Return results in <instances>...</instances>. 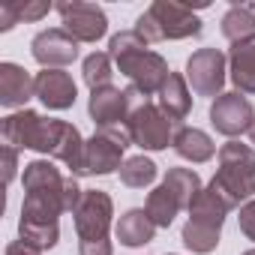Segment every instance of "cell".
Wrapping results in <instances>:
<instances>
[{
  "mask_svg": "<svg viewBox=\"0 0 255 255\" xmlns=\"http://www.w3.org/2000/svg\"><path fill=\"white\" fill-rule=\"evenodd\" d=\"M216 156H219V168L207 186L231 210L240 207V201H252V195H255V147L228 141L219 147Z\"/></svg>",
  "mask_w": 255,
  "mask_h": 255,
  "instance_id": "cell-1",
  "label": "cell"
},
{
  "mask_svg": "<svg viewBox=\"0 0 255 255\" xmlns=\"http://www.w3.org/2000/svg\"><path fill=\"white\" fill-rule=\"evenodd\" d=\"M135 33L153 45V42H168V39H189L201 33V18L174 0H153L147 6V12L138 15L135 21Z\"/></svg>",
  "mask_w": 255,
  "mask_h": 255,
  "instance_id": "cell-2",
  "label": "cell"
},
{
  "mask_svg": "<svg viewBox=\"0 0 255 255\" xmlns=\"http://www.w3.org/2000/svg\"><path fill=\"white\" fill-rule=\"evenodd\" d=\"M24 183V201H21V213L27 216H51L60 219L63 210V183L66 177L54 168V162L48 159H33L24 165L21 174Z\"/></svg>",
  "mask_w": 255,
  "mask_h": 255,
  "instance_id": "cell-3",
  "label": "cell"
},
{
  "mask_svg": "<svg viewBox=\"0 0 255 255\" xmlns=\"http://www.w3.org/2000/svg\"><path fill=\"white\" fill-rule=\"evenodd\" d=\"M225 213H231V207H228L210 186H204L201 195L195 198V204L189 207V222H186L183 231H180L183 246L192 249L195 255L213 252V249L219 246V237H222Z\"/></svg>",
  "mask_w": 255,
  "mask_h": 255,
  "instance_id": "cell-4",
  "label": "cell"
},
{
  "mask_svg": "<svg viewBox=\"0 0 255 255\" xmlns=\"http://www.w3.org/2000/svg\"><path fill=\"white\" fill-rule=\"evenodd\" d=\"M132 144L129 138V129L126 126H111V129H96L87 144H84V174L81 177H90V174H114L123 168V150Z\"/></svg>",
  "mask_w": 255,
  "mask_h": 255,
  "instance_id": "cell-5",
  "label": "cell"
},
{
  "mask_svg": "<svg viewBox=\"0 0 255 255\" xmlns=\"http://www.w3.org/2000/svg\"><path fill=\"white\" fill-rule=\"evenodd\" d=\"M111 60H114V66L120 69V75H126V78L132 81V87H138V90L147 93V96L159 93V90L165 87L168 75H171L165 57L156 54V51H150V48L126 51V54H117V57H111Z\"/></svg>",
  "mask_w": 255,
  "mask_h": 255,
  "instance_id": "cell-6",
  "label": "cell"
},
{
  "mask_svg": "<svg viewBox=\"0 0 255 255\" xmlns=\"http://www.w3.org/2000/svg\"><path fill=\"white\" fill-rule=\"evenodd\" d=\"M126 129H129L132 144L141 147V150H165L168 144H174V135H177L174 132V123L153 102H144L135 111H129Z\"/></svg>",
  "mask_w": 255,
  "mask_h": 255,
  "instance_id": "cell-7",
  "label": "cell"
},
{
  "mask_svg": "<svg viewBox=\"0 0 255 255\" xmlns=\"http://www.w3.org/2000/svg\"><path fill=\"white\" fill-rule=\"evenodd\" d=\"M72 216H75L78 243L108 240V228H111V216H114V201L102 189H84V198H81V204H78V210Z\"/></svg>",
  "mask_w": 255,
  "mask_h": 255,
  "instance_id": "cell-8",
  "label": "cell"
},
{
  "mask_svg": "<svg viewBox=\"0 0 255 255\" xmlns=\"http://www.w3.org/2000/svg\"><path fill=\"white\" fill-rule=\"evenodd\" d=\"M54 9L60 12L63 30L75 42H96L108 33V18H105L102 6H96V3H87V0H63Z\"/></svg>",
  "mask_w": 255,
  "mask_h": 255,
  "instance_id": "cell-9",
  "label": "cell"
},
{
  "mask_svg": "<svg viewBox=\"0 0 255 255\" xmlns=\"http://www.w3.org/2000/svg\"><path fill=\"white\" fill-rule=\"evenodd\" d=\"M225 63L228 57L219 48H198L186 60V84H192V93L198 96H222L225 87Z\"/></svg>",
  "mask_w": 255,
  "mask_h": 255,
  "instance_id": "cell-10",
  "label": "cell"
},
{
  "mask_svg": "<svg viewBox=\"0 0 255 255\" xmlns=\"http://www.w3.org/2000/svg\"><path fill=\"white\" fill-rule=\"evenodd\" d=\"M210 123L219 135L237 138V135L249 132V126L255 123V108L243 93L231 90V93H222L210 102Z\"/></svg>",
  "mask_w": 255,
  "mask_h": 255,
  "instance_id": "cell-11",
  "label": "cell"
},
{
  "mask_svg": "<svg viewBox=\"0 0 255 255\" xmlns=\"http://www.w3.org/2000/svg\"><path fill=\"white\" fill-rule=\"evenodd\" d=\"M30 54L42 69H63L78 57V42L63 27H48L33 36Z\"/></svg>",
  "mask_w": 255,
  "mask_h": 255,
  "instance_id": "cell-12",
  "label": "cell"
},
{
  "mask_svg": "<svg viewBox=\"0 0 255 255\" xmlns=\"http://www.w3.org/2000/svg\"><path fill=\"white\" fill-rule=\"evenodd\" d=\"M87 114L99 129H111V126H126L129 120V99L126 90L120 87H99L90 90V102H87Z\"/></svg>",
  "mask_w": 255,
  "mask_h": 255,
  "instance_id": "cell-13",
  "label": "cell"
},
{
  "mask_svg": "<svg viewBox=\"0 0 255 255\" xmlns=\"http://www.w3.org/2000/svg\"><path fill=\"white\" fill-rule=\"evenodd\" d=\"M36 99L51 111H66L78 99V87L69 72L63 69H42L36 72Z\"/></svg>",
  "mask_w": 255,
  "mask_h": 255,
  "instance_id": "cell-14",
  "label": "cell"
},
{
  "mask_svg": "<svg viewBox=\"0 0 255 255\" xmlns=\"http://www.w3.org/2000/svg\"><path fill=\"white\" fill-rule=\"evenodd\" d=\"M36 96V75H30L18 63H0V105L3 108H21L24 102Z\"/></svg>",
  "mask_w": 255,
  "mask_h": 255,
  "instance_id": "cell-15",
  "label": "cell"
},
{
  "mask_svg": "<svg viewBox=\"0 0 255 255\" xmlns=\"http://www.w3.org/2000/svg\"><path fill=\"white\" fill-rule=\"evenodd\" d=\"M84 144L87 141L81 138L78 126L60 120L57 123V138H54V147H51V159L63 162L72 171V177H81L84 174Z\"/></svg>",
  "mask_w": 255,
  "mask_h": 255,
  "instance_id": "cell-16",
  "label": "cell"
},
{
  "mask_svg": "<svg viewBox=\"0 0 255 255\" xmlns=\"http://www.w3.org/2000/svg\"><path fill=\"white\" fill-rule=\"evenodd\" d=\"M159 108H162V114L171 123H180V120L189 117V111H192V93H189L186 75H180V72L168 75L165 87L159 90Z\"/></svg>",
  "mask_w": 255,
  "mask_h": 255,
  "instance_id": "cell-17",
  "label": "cell"
},
{
  "mask_svg": "<svg viewBox=\"0 0 255 255\" xmlns=\"http://www.w3.org/2000/svg\"><path fill=\"white\" fill-rule=\"evenodd\" d=\"M114 234H117V240H120L123 246L135 249V246H144V243H150V240H153L156 225H153V219L147 216V210H144V207H132V210H126V213L117 219Z\"/></svg>",
  "mask_w": 255,
  "mask_h": 255,
  "instance_id": "cell-18",
  "label": "cell"
},
{
  "mask_svg": "<svg viewBox=\"0 0 255 255\" xmlns=\"http://www.w3.org/2000/svg\"><path fill=\"white\" fill-rule=\"evenodd\" d=\"M39 111H12L3 117L0 123V138H3V147H15V150H27L30 147V138H33V129L39 123Z\"/></svg>",
  "mask_w": 255,
  "mask_h": 255,
  "instance_id": "cell-19",
  "label": "cell"
},
{
  "mask_svg": "<svg viewBox=\"0 0 255 255\" xmlns=\"http://www.w3.org/2000/svg\"><path fill=\"white\" fill-rule=\"evenodd\" d=\"M171 147H174V153H177L180 159L195 162V165H201V162L213 159V153H216L213 138H210L204 129H195V126H180Z\"/></svg>",
  "mask_w": 255,
  "mask_h": 255,
  "instance_id": "cell-20",
  "label": "cell"
},
{
  "mask_svg": "<svg viewBox=\"0 0 255 255\" xmlns=\"http://www.w3.org/2000/svg\"><path fill=\"white\" fill-rule=\"evenodd\" d=\"M228 75L237 93H255V39L231 45L228 54Z\"/></svg>",
  "mask_w": 255,
  "mask_h": 255,
  "instance_id": "cell-21",
  "label": "cell"
},
{
  "mask_svg": "<svg viewBox=\"0 0 255 255\" xmlns=\"http://www.w3.org/2000/svg\"><path fill=\"white\" fill-rule=\"evenodd\" d=\"M18 240L36 246V249H51L60 240V222L51 216H18Z\"/></svg>",
  "mask_w": 255,
  "mask_h": 255,
  "instance_id": "cell-22",
  "label": "cell"
},
{
  "mask_svg": "<svg viewBox=\"0 0 255 255\" xmlns=\"http://www.w3.org/2000/svg\"><path fill=\"white\" fill-rule=\"evenodd\" d=\"M222 36L231 45L255 39V9H252V3H237L234 0L231 9L222 15Z\"/></svg>",
  "mask_w": 255,
  "mask_h": 255,
  "instance_id": "cell-23",
  "label": "cell"
},
{
  "mask_svg": "<svg viewBox=\"0 0 255 255\" xmlns=\"http://www.w3.org/2000/svg\"><path fill=\"white\" fill-rule=\"evenodd\" d=\"M162 183H165V186H168V192L177 198L180 210H189V207L195 204V198L201 195V189H204V186H201L198 171H192V168H168Z\"/></svg>",
  "mask_w": 255,
  "mask_h": 255,
  "instance_id": "cell-24",
  "label": "cell"
},
{
  "mask_svg": "<svg viewBox=\"0 0 255 255\" xmlns=\"http://www.w3.org/2000/svg\"><path fill=\"white\" fill-rule=\"evenodd\" d=\"M144 210H147V216L153 219V225H156V228H168V225L174 222V216L180 213V204H177V198L168 192V186H165V183H159V186L147 195Z\"/></svg>",
  "mask_w": 255,
  "mask_h": 255,
  "instance_id": "cell-25",
  "label": "cell"
},
{
  "mask_svg": "<svg viewBox=\"0 0 255 255\" xmlns=\"http://www.w3.org/2000/svg\"><path fill=\"white\" fill-rule=\"evenodd\" d=\"M156 174H159L156 162L141 153V156H129V159L123 162V168H120V183L129 186V189H144V186H150V183L156 180Z\"/></svg>",
  "mask_w": 255,
  "mask_h": 255,
  "instance_id": "cell-26",
  "label": "cell"
},
{
  "mask_svg": "<svg viewBox=\"0 0 255 255\" xmlns=\"http://www.w3.org/2000/svg\"><path fill=\"white\" fill-rule=\"evenodd\" d=\"M81 75H84V84H87L90 90L111 87V78H114L111 54H108V51H93V54H87L84 63H81Z\"/></svg>",
  "mask_w": 255,
  "mask_h": 255,
  "instance_id": "cell-27",
  "label": "cell"
},
{
  "mask_svg": "<svg viewBox=\"0 0 255 255\" xmlns=\"http://www.w3.org/2000/svg\"><path fill=\"white\" fill-rule=\"evenodd\" d=\"M138 48H147V42L135 33V30H120L111 36L108 42V54L117 57V54H126V51H138Z\"/></svg>",
  "mask_w": 255,
  "mask_h": 255,
  "instance_id": "cell-28",
  "label": "cell"
},
{
  "mask_svg": "<svg viewBox=\"0 0 255 255\" xmlns=\"http://www.w3.org/2000/svg\"><path fill=\"white\" fill-rule=\"evenodd\" d=\"M18 6V15L21 21H39L51 12V3L48 0H24V3H15Z\"/></svg>",
  "mask_w": 255,
  "mask_h": 255,
  "instance_id": "cell-29",
  "label": "cell"
},
{
  "mask_svg": "<svg viewBox=\"0 0 255 255\" xmlns=\"http://www.w3.org/2000/svg\"><path fill=\"white\" fill-rule=\"evenodd\" d=\"M81 198H84V189L78 186V180L75 177H66V183H63V210L66 213H75L78 204H81Z\"/></svg>",
  "mask_w": 255,
  "mask_h": 255,
  "instance_id": "cell-30",
  "label": "cell"
},
{
  "mask_svg": "<svg viewBox=\"0 0 255 255\" xmlns=\"http://www.w3.org/2000/svg\"><path fill=\"white\" fill-rule=\"evenodd\" d=\"M237 222H240V231L246 234V240H252V243H255V198H252V201H246V204L240 207Z\"/></svg>",
  "mask_w": 255,
  "mask_h": 255,
  "instance_id": "cell-31",
  "label": "cell"
},
{
  "mask_svg": "<svg viewBox=\"0 0 255 255\" xmlns=\"http://www.w3.org/2000/svg\"><path fill=\"white\" fill-rule=\"evenodd\" d=\"M18 174V150L15 147H3V180L12 183Z\"/></svg>",
  "mask_w": 255,
  "mask_h": 255,
  "instance_id": "cell-32",
  "label": "cell"
},
{
  "mask_svg": "<svg viewBox=\"0 0 255 255\" xmlns=\"http://www.w3.org/2000/svg\"><path fill=\"white\" fill-rule=\"evenodd\" d=\"M21 21V15H18V6L15 3H3V6H0V30H12L15 24Z\"/></svg>",
  "mask_w": 255,
  "mask_h": 255,
  "instance_id": "cell-33",
  "label": "cell"
},
{
  "mask_svg": "<svg viewBox=\"0 0 255 255\" xmlns=\"http://www.w3.org/2000/svg\"><path fill=\"white\" fill-rule=\"evenodd\" d=\"M6 255H42V249H36L24 240H12V243H6Z\"/></svg>",
  "mask_w": 255,
  "mask_h": 255,
  "instance_id": "cell-34",
  "label": "cell"
},
{
  "mask_svg": "<svg viewBox=\"0 0 255 255\" xmlns=\"http://www.w3.org/2000/svg\"><path fill=\"white\" fill-rule=\"evenodd\" d=\"M249 141H252V144H255V123H252V126H249Z\"/></svg>",
  "mask_w": 255,
  "mask_h": 255,
  "instance_id": "cell-35",
  "label": "cell"
},
{
  "mask_svg": "<svg viewBox=\"0 0 255 255\" xmlns=\"http://www.w3.org/2000/svg\"><path fill=\"white\" fill-rule=\"evenodd\" d=\"M240 255H255V249H246V252H240Z\"/></svg>",
  "mask_w": 255,
  "mask_h": 255,
  "instance_id": "cell-36",
  "label": "cell"
},
{
  "mask_svg": "<svg viewBox=\"0 0 255 255\" xmlns=\"http://www.w3.org/2000/svg\"><path fill=\"white\" fill-rule=\"evenodd\" d=\"M168 255H171V252H168Z\"/></svg>",
  "mask_w": 255,
  "mask_h": 255,
  "instance_id": "cell-37",
  "label": "cell"
}]
</instances>
